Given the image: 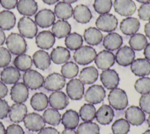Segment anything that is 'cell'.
Returning <instances> with one entry per match:
<instances>
[{
	"mask_svg": "<svg viewBox=\"0 0 150 134\" xmlns=\"http://www.w3.org/2000/svg\"><path fill=\"white\" fill-rule=\"evenodd\" d=\"M98 76L97 69L93 66L83 68L79 74L80 80L84 84H92L95 82Z\"/></svg>",
	"mask_w": 150,
	"mask_h": 134,
	"instance_id": "obj_32",
	"label": "cell"
},
{
	"mask_svg": "<svg viewBox=\"0 0 150 134\" xmlns=\"http://www.w3.org/2000/svg\"><path fill=\"white\" fill-rule=\"evenodd\" d=\"M8 92V88L5 84L0 81V99H2L6 96Z\"/></svg>",
	"mask_w": 150,
	"mask_h": 134,
	"instance_id": "obj_54",
	"label": "cell"
},
{
	"mask_svg": "<svg viewBox=\"0 0 150 134\" xmlns=\"http://www.w3.org/2000/svg\"><path fill=\"white\" fill-rule=\"evenodd\" d=\"M63 2L68 3V4H71V3H74L75 2H76L77 0H63Z\"/></svg>",
	"mask_w": 150,
	"mask_h": 134,
	"instance_id": "obj_61",
	"label": "cell"
},
{
	"mask_svg": "<svg viewBox=\"0 0 150 134\" xmlns=\"http://www.w3.org/2000/svg\"><path fill=\"white\" fill-rule=\"evenodd\" d=\"M76 132L77 134H99L100 128L94 122H84L79 125Z\"/></svg>",
	"mask_w": 150,
	"mask_h": 134,
	"instance_id": "obj_42",
	"label": "cell"
},
{
	"mask_svg": "<svg viewBox=\"0 0 150 134\" xmlns=\"http://www.w3.org/2000/svg\"><path fill=\"white\" fill-rule=\"evenodd\" d=\"M96 108L93 104L84 103L79 110V116L84 122H91L96 116Z\"/></svg>",
	"mask_w": 150,
	"mask_h": 134,
	"instance_id": "obj_41",
	"label": "cell"
},
{
	"mask_svg": "<svg viewBox=\"0 0 150 134\" xmlns=\"http://www.w3.org/2000/svg\"><path fill=\"white\" fill-rule=\"evenodd\" d=\"M43 76L38 71L33 69H29L23 75V81L24 84L33 90L38 89L43 86Z\"/></svg>",
	"mask_w": 150,
	"mask_h": 134,
	"instance_id": "obj_5",
	"label": "cell"
},
{
	"mask_svg": "<svg viewBox=\"0 0 150 134\" xmlns=\"http://www.w3.org/2000/svg\"><path fill=\"white\" fill-rule=\"evenodd\" d=\"M21 73L12 66L5 67L1 72V79L5 84H15L19 80Z\"/></svg>",
	"mask_w": 150,
	"mask_h": 134,
	"instance_id": "obj_25",
	"label": "cell"
},
{
	"mask_svg": "<svg viewBox=\"0 0 150 134\" xmlns=\"http://www.w3.org/2000/svg\"><path fill=\"white\" fill-rule=\"evenodd\" d=\"M16 18L14 14L8 10L0 12V28L2 30H9L15 25Z\"/></svg>",
	"mask_w": 150,
	"mask_h": 134,
	"instance_id": "obj_36",
	"label": "cell"
},
{
	"mask_svg": "<svg viewBox=\"0 0 150 134\" xmlns=\"http://www.w3.org/2000/svg\"><path fill=\"white\" fill-rule=\"evenodd\" d=\"M33 62L35 66L41 70L47 69L51 63L49 53L43 50H38L33 55Z\"/></svg>",
	"mask_w": 150,
	"mask_h": 134,
	"instance_id": "obj_26",
	"label": "cell"
},
{
	"mask_svg": "<svg viewBox=\"0 0 150 134\" xmlns=\"http://www.w3.org/2000/svg\"><path fill=\"white\" fill-rule=\"evenodd\" d=\"M38 134H60L59 131L52 127H46L42 129Z\"/></svg>",
	"mask_w": 150,
	"mask_h": 134,
	"instance_id": "obj_53",
	"label": "cell"
},
{
	"mask_svg": "<svg viewBox=\"0 0 150 134\" xmlns=\"http://www.w3.org/2000/svg\"><path fill=\"white\" fill-rule=\"evenodd\" d=\"M52 34L57 38L66 37L71 31V26L64 20H58L53 24Z\"/></svg>",
	"mask_w": 150,
	"mask_h": 134,
	"instance_id": "obj_31",
	"label": "cell"
},
{
	"mask_svg": "<svg viewBox=\"0 0 150 134\" xmlns=\"http://www.w3.org/2000/svg\"><path fill=\"white\" fill-rule=\"evenodd\" d=\"M74 19L79 23H88L92 18V14L89 8L83 4L77 5L73 9Z\"/></svg>",
	"mask_w": 150,
	"mask_h": 134,
	"instance_id": "obj_28",
	"label": "cell"
},
{
	"mask_svg": "<svg viewBox=\"0 0 150 134\" xmlns=\"http://www.w3.org/2000/svg\"><path fill=\"white\" fill-rule=\"evenodd\" d=\"M125 117L129 124L134 126L141 125L145 120L144 112L137 106L128 107L125 112Z\"/></svg>",
	"mask_w": 150,
	"mask_h": 134,
	"instance_id": "obj_11",
	"label": "cell"
},
{
	"mask_svg": "<svg viewBox=\"0 0 150 134\" xmlns=\"http://www.w3.org/2000/svg\"><path fill=\"white\" fill-rule=\"evenodd\" d=\"M114 11L121 16L132 15L136 10V5L132 0H114Z\"/></svg>",
	"mask_w": 150,
	"mask_h": 134,
	"instance_id": "obj_17",
	"label": "cell"
},
{
	"mask_svg": "<svg viewBox=\"0 0 150 134\" xmlns=\"http://www.w3.org/2000/svg\"><path fill=\"white\" fill-rule=\"evenodd\" d=\"M129 123L123 118L117 119L111 126V129L114 134H127L129 131Z\"/></svg>",
	"mask_w": 150,
	"mask_h": 134,
	"instance_id": "obj_44",
	"label": "cell"
},
{
	"mask_svg": "<svg viewBox=\"0 0 150 134\" xmlns=\"http://www.w3.org/2000/svg\"><path fill=\"white\" fill-rule=\"evenodd\" d=\"M11 55L8 49L0 46V68H5L10 63Z\"/></svg>",
	"mask_w": 150,
	"mask_h": 134,
	"instance_id": "obj_47",
	"label": "cell"
},
{
	"mask_svg": "<svg viewBox=\"0 0 150 134\" xmlns=\"http://www.w3.org/2000/svg\"><path fill=\"white\" fill-rule=\"evenodd\" d=\"M139 21L137 18L127 17L124 19L120 24L121 31L126 35H131L135 34L139 29Z\"/></svg>",
	"mask_w": 150,
	"mask_h": 134,
	"instance_id": "obj_23",
	"label": "cell"
},
{
	"mask_svg": "<svg viewBox=\"0 0 150 134\" xmlns=\"http://www.w3.org/2000/svg\"><path fill=\"white\" fill-rule=\"evenodd\" d=\"M144 32L146 36L150 39V21L146 23L144 26Z\"/></svg>",
	"mask_w": 150,
	"mask_h": 134,
	"instance_id": "obj_56",
	"label": "cell"
},
{
	"mask_svg": "<svg viewBox=\"0 0 150 134\" xmlns=\"http://www.w3.org/2000/svg\"><path fill=\"white\" fill-rule=\"evenodd\" d=\"M27 114V107L23 103H15L9 108L8 116L12 122L18 123L23 120Z\"/></svg>",
	"mask_w": 150,
	"mask_h": 134,
	"instance_id": "obj_21",
	"label": "cell"
},
{
	"mask_svg": "<svg viewBox=\"0 0 150 134\" xmlns=\"http://www.w3.org/2000/svg\"><path fill=\"white\" fill-rule=\"evenodd\" d=\"M5 134H25L23 128L18 124H11L5 129Z\"/></svg>",
	"mask_w": 150,
	"mask_h": 134,
	"instance_id": "obj_50",
	"label": "cell"
},
{
	"mask_svg": "<svg viewBox=\"0 0 150 134\" xmlns=\"http://www.w3.org/2000/svg\"><path fill=\"white\" fill-rule=\"evenodd\" d=\"M6 39V36H5V34L4 32V31L0 28V46L2 45Z\"/></svg>",
	"mask_w": 150,
	"mask_h": 134,
	"instance_id": "obj_57",
	"label": "cell"
},
{
	"mask_svg": "<svg viewBox=\"0 0 150 134\" xmlns=\"http://www.w3.org/2000/svg\"><path fill=\"white\" fill-rule=\"evenodd\" d=\"M100 81L105 88L113 89L118 85L120 78L115 70L107 69L101 73Z\"/></svg>",
	"mask_w": 150,
	"mask_h": 134,
	"instance_id": "obj_16",
	"label": "cell"
},
{
	"mask_svg": "<svg viewBox=\"0 0 150 134\" xmlns=\"http://www.w3.org/2000/svg\"><path fill=\"white\" fill-rule=\"evenodd\" d=\"M94 62L98 68L105 70L114 64L115 56L111 51L103 50L96 55Z\"/></svg>",
	"mask_w": 150,
	"mask_h": 134,
	"instance_id": "obj_15",
	"label": "cell"
},
{
	"mask_svg": "<svg viewBox=\"0 0 150 134\" xmlns=\"http://www.w3.org/2000/svg\"><path fill=\"white\" fill-rule=\"evenodd\" d=\"M96 55V51L93 47L85 45L76 50L73 54V58L78 64L86 65L94 60Z\"/></svg>",
	"mask_w": 150,
	"mask_h": 134,
	"instance_id": "obj_3",
	"label": "cell"
},
{
	"mask_svg": "<svg viewBox=\"0 0 150 134\" xmlns=\"http://www.w3.org/2000/svg\"><path fill=\"white\" fill-rule=\"evenodd\" d=\"M62 75L67 79H71L76 76L79 72V67L73 62H66L61 68Z\"/></svg>",
	"mask_w": 150,
	"mask_h": 134,
	"instance_id": "obj_43",
	"label": "cell"
},
{
	"mask_svg": "<svg viewBox=\"0 0 150 134\" xmlns=\"http://www.w3.org/2000/svg\"><path fill=\"white\" fill-rule=\"evenodd\" d=\"M55 21V14L50 9H43L35 15V22L39 27L42 28L52 26Z\"/></svg>",
	"mask_w": 150,
	"mask_h": 134,
	"instance_id": "obj_12",
	"label": "cell"
},
{
	"mask_svg": "<svg viewBox=\"0 0 150 134\" xmlns=\"http://www.w3.org/2000/svg\"><path fill=\"white\" fill-rule=\"evenodd\" d=\"M9 110V106L8 102L2 99H0V119L7 116Z\"/></svg>",
	"mask_w": 150,
	"mask_h": 134,
	"instance_id": "obj_51",
	"label": "cell"
},
{
	"mask_svg": "<svg viewBox=\"0 0 150 134\" xmlns=\"http://www.w3.org/2000/svg\"><path fill=\"white\" fill-rule=\"evenodd\" d=\"M43 118L45 122L52 126L58 125L61 121V115L57 109L48 108L43 113Z\"/></svg>",
	"mask_w": 150,
	"mask_h": 134,
	"instance_id": "obj_39",
	"label": "cell"
},
{
	"mask_svg": "<svg viewBox=\"0 0 150 134\" xmlns=\"http://www.w3.org/2000/svg\"><path fill=\"white\" fill-rule=\"evenodd\" d=\"M146 121H147V123H148L149 127H150V115H149V116H148V118Z\"/></svg>",
	"mask_w": 150,
	"mask_h": 134,
	"instance_id": "obj_63",
	"label": "cell"
},
{
	"mask_svg": "<svg viewBox=\"0 0 150 134\" xmlns=\"http://www.w3.org/2000/svg\"><path fill=\"white\" fill-rule=\"evenodd\" d=\"M0 134H5V129L1 122H0Z\"/></svg>",
	"mask_w": 150,
	"mask_h": 134,
	"instance_id": "obj_60",
	"label": "cell"
},
{
	"mask_svg": "<svg viewBox=\"0 0 150 134\" xmlns=\"http://www.w3.org/2000/svg\"><path fill=\"white\" fill-rule=\"evenodd\" d=\"M84 92V83L79 79H72L66 85V93L72 100H80Z\"/></svg>",
	"mask_w": 150,
	"mask_h": 134,
	"instance_id": "obj_9",
	"label": "cell"
},
{
	"mask_svg": "<svg viewBox=\"0 0 150 134\" xmlns=\"http://www.w3.org/2000/svg\"><path fill=\"white\" fill-rule=\"evenodd\" d=\"M50 105L57 110L64 109L69 104V98L62 91H54L52 92L48 98Z\"/></svg>",
	"mask_w": 150,
	"mask_h": 134,
	"instance_id": "obj_18",
	"label": "cell"
},
{
	"mask_svg": "<svg viewBox=\"0 0 150 134\" xmlns=\"http://www.w3.org/2000/svg\"><path fill=\"white\" fill-rule=\"evenodd\" d=\"M111 0H94L93 8L96 12L99 14H105L108 13L112 7Z\"/></svg>",
	"mask_w": 150,
	"mask_h": 134,
	"instance_id": "obj_45",
	"label": "cell"
},
{
	"mask_svg": "<svg viewBox=\"0 0 150 134\" xmlns=\"http://www.w3.org/2000/svg\"><path fill=\"white\" fill-rule=\"evenodd\" d=\"M144 55L145 58L148 61H150V43H147L146 46L144 48Z\"/></svg>",
	"mask_w": 150,
	"mask_h": 134,
	"instance_id": "obj_55",
	"label": "cell"
},
{
	"mask_svg": "<svg viewBox=\"0 0 150 134\" xmlns=\"http://www.w3.org/2000/svg\"><path fill=\"white\" fill-rule=\"evenodd\" d=\"M13 63L19 71H26L32 67L33 61L29 55L23 53L17 55L15 58Z\"/></svg>",
	"mask_w": 150,
	"mask_h": 134,
	"instance_id": "obj_37",
	"label": "cell"
},
{
	"mask_svg": "<svg viewBox=\"0 0 150 134\" xmlns=\"http://www.w3.org/2000/svg\"><path fill=\"white\" fill-rule=\"evenodd\" d=\"M138 15L142 20H150V2L143 4L139 6L138 10Z\"/></svg>",
	"mask_w": 150,
	"mask_h": 134,
	"instance_id": "obj_48",
	"label": "cell"
},
{
	"mask_svg": "<svg viewBox=\"0 0 150 134\" xmlns=\"http://www.w3.org/2000/svg\"><path fill=\"white\" fill-rule=\"evenodd\" d=\"M83 39L80 34L76 32L69 34L65 38L64 43L66 47L70 50H76L81 46Z\"/></svg>",
	"mask_w": 150,
	"mask_h": 134,
	"instance_id": "obj_40",
	"label": "cell"
},
{
	"mask_svg": "<svg viewBox=\"0 0 150 134\" xmlns=\"http://www.w3.org/2000/svg\"><path fill=\"white\" fill-rule=\"evenodd\" d=\"M18 28L20 34L27 38H33L38 33V26L35 22L28 16H23L19 20Z\"/></svg>",
	"mask_w": 150,
	"mask_h": 134,
	"instance_id": "obj_4",
	"label": "cell"
},
{
	"mask_svg": "<svg viewBox=\"0 0 150 134\" xmlns=\"http://www.w3.org/2000/svg\"><path fill=\"white\" fill-rule=\"evenodd\" d=\"M10 95L15 103H23L28 98V88L23 82H16L12 86Z\"/></svg>",
	"mask_w": 150,
	"mask_h": 134,
	"instance_id": "obj_14",
	"label": "cell"
},
{
	"mask_svg": "<svg viewBox=\"0 0 150 134\" xmlns=\"http://www.w3.org/2000/svg\"><path fill=\"white\" fill-rule=\"evenodd\" d=\"M54 14L58 18L65 20L73 15V7L70 4L64 2H59L54 6Z\"/></svg>",
	"mask_w": 150,
	"mask_h": 134,
	"instance_id": "obj_34",
	"label": "cell"
},
{
	"mask_svg": "<svg viewBox=\"0 0 150 134\" xmlns=\"http://www.w3.org/2000/svg\"><path fill=\"white\" fill-rule=\"evenodd\" d=\"M114 112L112 108L108 105H103L96 112L95 118L101 125H108L112 120Z\"/></svg>",
	"mask_w": 150,
	"mask_h": 134,
	"instance_id": "obj_22",
	"label": "cell"
},
{
	"mask_svg": "<svg viewBox=\"0 0 150 134\" xmlns=\"http://www.w3.org/2000/svg\"><path fill=\"white\" fill-rule=\"evenodd\" d=\"M2 6L7 9H12L16 6L18 0H0Z\"/></svg>",
	"mask_w": 150,
	"mask_h": 134,
	"instance_id": "obj_52",
	"label": "cell"
},
{
	"mask_svg": "<svg viewBox=\"0 0 150 134\" xmlns=\"http://www.w3.org/2000/svg\"><path fill=\"white\" fill-rule=\"evenodd\" d=\"M30 105L32 108L38 111L45 109L49 103L47 96L42 92L35 93L30 99Z\"/></svg>",
	"mask_w": 150,
	"mask_h": 134,
	"instance_id": "obj_35",
	"label": "cell"
},
{
	"mask_svg": "<svg viewBox=\"0 0 150 134\" xmlns=\"http://www.w3.org/2000/svg\"><path fill=\"white\" fill-rule=\"evenodd\" d=\"M105 97V91L101 85H93L87 89L84 99L91 104H98Z\"/></svg>",
	"mask_w": 150,
	"mask_h": 134,
	"instance_id": "obj_7",
	"label": "cell"
},
{
	"mask_svg": "<svg viewBox=\"0 0 150 134\" xmlns=\"http://www.w3.org/2000/svg\"><path fill=\"white\" fill-rule=\"evenodd\" d=\"M110 105L117 110L124 109L128 105V98L125 92L120 88L112 89L108 95Z\"/></svg>",
	"mask_w": 150,
	"mask_h": 134,
	"instance_id": "obj_2",
	"label": "cell"
},
{
	"mask_svg": "<svg viewBox=\"0 0 150 134\" xmlns=\"http://www.w3.org/2000/svg\"><path fill=\"white\" fill-rule=\"evenodd\" d=\"M135 90L139 93L146 94L150 92V78L142 77L137 79L134 84Z\"/></svg>",
	"mask_w": 150,
	"mask_h": 134,
	"instance_id": "obj_46",
	"label": "cell"
},
{
	"mask_svg": "<svg viewBox=\"0 0 150 134\" xmlns=\"http://www.w3.org/2000/svg\"><path fill=\"white\" fill-rule=\"evenodd\" d=\"M139 105L143 112L150 114V94L142 95L139 100Z\"/></svg>",
	"mask_w": 150,
	"mask_h": 134,
	"instance_id": "obj_49",
	"label": "cell"
},
{
	"mask_svg": "<svg viewBox=\"0 0 150 134\" xmlns=\"http://www.w3.org/2000/svg\"><path fill=\"white\" fill-rule=\"evenodd\" d=\"M50 59L56 64H62L67 61L70 58L69 51L63 46H57L54 48L50 53Z\"/></svg>",
	"mask_w": 150,
	"mask_h": 134,
	"instance_id": "obj_30",
	"label": "cell"
},
{
	"mask_svg": "<svg viewBox=\"0 0 150 134\" xmlns=\"http://www.w3.org/2000/svg\"><path fill=\"white\" fill-rule=\"evenodd\" d=\"M137 1H138V2L140 3H142V4H145V3H147L149 1H150V0H135Z\"/></svg>",
	"mask_w": 150,
	"mask_h": 134,
	"instance_id": "obj_62",
	"label": "cell"
},
{
	"mask_svg": "<svg viewBox=\"0 0 150 134\" xmlns=\"http://www.w3.org/2000/svg\"><path fill=\"white\" fill-rule=\"evenodd\" d=\"M6 45L9 51L16 55L24 53L27 49L25 39L21 34L17 33H11L8 36Z\"/></svg>",
	"mask_w": 150,
	"mask_h": 134,
	"instance_id": "obj_1",
	"label": "cell"
},
{
	"mask_svg": "<svg viewBox=\"0 0 150 134\" xmlns=\"http://www.w3.org/2000/svg\"><path fill=\"white\" fill-rule=\"evenodd\" d=\"M66 84L65 78L59 73L49 74L44 80V88L50 91H57L62 89Z\"/></svg>",
	"mask_w": 150,
	"mask_h": 134,
	"instance_id": "obj_8",
	"label": "cell"
},
{
	"mask_svg": "<svg viewBox=\"0 0 150 134\" xmlns=\"http://www.w3.org/2000/svg\"><path fill=\"white\" fill-rule=\"evenodd\" d=\"M83 37L88 44L97 45L102 41L103 36L98 29L94 27H90L84 31Z\"/></svg>",
	"mask_w": 150,
	"mask_h": 134,
	"instance_id": "obj_33",
	"label": "cell"
},
{
	"mask_svg": "<svg viewBox=\"0 0 150 134\" xmlns=\"http://www.w3.org/2000/svg\"><path fill=\"white\" fill-rule=\"evenodd\" d=\"M35 42L38 47L42 49H49L53 46L55 36L49 31H43L36 35Z\"/></svg>",
	"mask_w": 150,
	"mask_h": 134,
	"instance_id": "obj_19",
	"label": "cell"
},
{
	"mask_svg": "<svg viewBox=\"0 0 150 134\" xmlns=\"http://www.w3.org/2000/svg\"><path fill=\"white\" fill-rule=\"evenodd\" d=\"M19 13L26 16L36 14L38 11V4L35 0H19L16 5Z\"/></svg>",
	"mask_w": 150,
	"mask_h": 134,
	"instance_id": "obj_24",
	"label": "cell"
},
{
	"mask_svg": "<svg viewBox=\"0 0 150 134\" xmlns=\"http://www.w3.org/2000/svg\"><path fill=\"white\" fill-rule=\"evenodd\" d=\"M61 134H77V133L74 129H65L62 132Z\"/></svg>",
	"mask_w": 150,
	"mask_h": 134,
	"instance_id": "obj_58",
	"label": "cell"
},
{
	"mask_svg": "<svg viewBox=\"0 0 150 134\" xmlns=\"http://www.w3.org/2000/svg\"><path fill=\"white\" fill-rule=\"evenodd\" d=\"M117 25V19L114 15L110 14L100 15L96 21V27L101 31L105 32H111L114 31Z\"/></svg>",
	"mask_w": 150,
	"mask_h": 134,
	"instance_id": "obj_6",
	"label": "cell"
},
{
	"mask_svg": "<svg viewBox=\"0 0 150 134\" xmlns=\"http://www.w3.org/2000/svg\"><path fill=\"white\" fill-rule=\"evenodd\" d=\"M61 120L66 129H74L79 122V115L76 110L69 109L63 114Z\"/></svg>",
	"mask_w": 150,
	"mask_h": 134,
	"instance_id": "obj_29",
	"label": "cell"
},
{
	"mask_svg": "<svg viewBox=\"0 0 150 134\" xmlns=\"http://www.w3.org/2000/svg\"><path fill=\"white\" fill-rule=\"evenodd\" d=\"M142 134H150V129H148L146 130H145L144 133H142Z\"/></svg>",
	"mask_w": 150,
	"mask_h": 134,
	"instance_id": "obj_64",
	"label": "cell"
},
{
	"mask_svg": "<svg viewBox=\"0 0 150 134\" xmlns=\"http://www.w3.org/2000/svg\"><path fill=\"white\" fill-rule=\"evenodd\" d=\"M122 44V37L118 34L115 32H110L104 38L103 41L104 47L110 51L120 48Z\"/></svg>",
	"mask_w": 150,
	"mask_h": 134,
	"instance_id": "obj_27",
	"label": "cell"
},
{
	"mask_svg": "<svg viewBox=\"0 0 150 134\" xmlns=\"http://www.w3.org/2000/svg\"><path fill=\"white\" fill-rule=\"evenodd\" d=\"M23 123L28 130L33 132L39 131L45 126L43 116L35 112L26 114L23 119Z\"/></svg>",
	"mask_w": 150,
	"mask_h": 134,
	"instance_id": "obj_10",
	"label": "cell"
},
{
	"mask_svg": "<svg viewBox=\"0 0 150 134\" xmlns=\"http://www.w3.org/2000/svg\"><path fill=\"white\" fill-rule=\"evenodd\" d=\"M135 58L134 50L128 46L120 48L116 52L115 60L117 63L122 66H127L131 64Z\"/></svg>",
	"mask_w": 150,
	"mask_h": 134,
	"instance_id": "obj_13",
	"label": "cell"
},
{
	"mask_svg": "<svg viewBox=\"0 0 150 134\" xmlns=\"http://www.w3.org/2000/svg\"><path fill=\"white\" fill-rule=\"evenodd\" d=\"M130 68L135 75L143 77L150 73V62L146 59L138 58L134 60Z\"/></svg>",
	"mask_w": 150,
	"mask_h": 134,
	"instance_id": "obj_20",
	"label": "cell"
},
{
	"mask_svg": "<svg viewBox=\"0 0 150 134\" xmlns=\"http://www.w3.org/2000/svg\"><path fill=\"white\" fill-rule=\"evenodd\" d=\"M42 1L46 4L53 5L59 1V0H42Z\"/></svg>",
	"mask_w": 150,
	"mask_h": 134,
	"instance_id": "obj_59",
	"label": "cell"
},
{
	"mask_svg": "<svg viewBox=\"0 0 150 134\" xmlns=\"http://www.w3.org/2000/svg\"><path fill=\"white\" fill-rule=\"evenodd\" d=\"M130 48L135 51H141L148 43L146 38L142 34H134L129 39Z\"/></svg>",
	"mask_w": 150,
	"mask_h": 134,
	"instance_id": "obj_38",
	"label": "cell"
}]
</instances>
